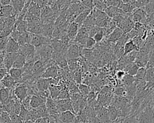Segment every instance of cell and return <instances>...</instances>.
Masks as SVG:
<instances>
[{"mask_svg":"<svg viewBox=\"0 0 154 123\" xmlns=\"http://www.w3.org/2000/svg\"><path fill=\"white\" fill-rule=\"evenodd\" d=\"M28 115V110L25 109L22 105L21 106V109L19 114L18 115L19 116L20 118V119L23 121V122L26 121L27 117Z\"/></svg>","mask_w":154,"mask_h":123,"instance_id":"obj_37","label":"cell"},{"mask_svg":"<svg viewBox=\"0 0 154 123\" xmlns=\"http://www.w3.org/2000/svg\"><path fill=\"white\" fill-rule=\"evenodd\" d=\"M154 66V49L150 50L148 54V63L146 67V68L149 67H153Z\"/></svg>","mask_w":154,"mask_h":123,"instance_id":"obj_35","label":"cell"},{"mask_svg":"<svg viewBox=\"0 0 154 123\" xmlns=\"http://www.w3.org/2000/svg\"><path fill=\"white\" fill-rule=\"evenodd\" d=\"M55 101L56 103L57 109L59 113L64 112L66 111H70L75 114L70 98L56 100Z\"/></svg>","mask_w":154,"mask_h":123,"instance_id":"obj_5","label":"cell"},{"mask_svg":"<svg viewBox=\"0 0 154 123\" xmlns=\"http://www.w3.org/2000/svg\"><path fill=\"white\" fill-rule=\"evenodd\" d=\"M70 94L68 91L67 88L61 89L57 100H62V99H67L70 98Z\"/></svg>","mask_w":154,"mask_h":123,"instance_id":"obj_36","label":"cell"},{"mask_svg":"<svg viewBox=\"0 0 154 123\" xmlns=\"http://www.w3.org/2000/svg\"><path fill=\"white\" fill-rule=\"evenodd\" d=\"M23 123H34V122L32 121H31V120H26Z\"/></svg>","mask_w":154,"mask_h":123,"instance_id":"obj_50","label":"cell"},{"mask_svg":"<svg viewBox=\"0 0 154 123\" xmlns=\"http://www.w3.org/2000/svg\"><path fill=\"white\" fill-rule=\"evenodd\" d=\"M51 40L52 38H47L41 35L31 34L29 44L37 48L44 44H50Z\"/></svg>","mask_w":154,"mask_h":123,"instance_id":"obj_4","label":"cell"},{"mask_svg":"<svg viewBox=\"0 0 154 123\" xmlns=\"http://www.w3.org/2000/svg\"><path fill=\"white\" fill-rule=\"evenodd\" d=\"M80 54L81 49L78 44L73 43L69 45L66 52V58L68 59H76L80 56Z\"/></svg>","mask_w":154,"mask_h":123,"instance_id":"obj_8","label":"cell"},{"mask_svg":"<svg viewBox=\"0 0 154 123\" xmlns=\"http://www.w3.org/2000/svg\"><path fill=\"white\" fill-rule=\"evenodd\" d=\"M8 74V71L5 68H0V81L2 80V79Z\"/></svg>","mask_w":154,"mask_h":123,"instance_id":"obj_46","label":"cell"},{"mask_svg":"<svg viewBox=\"0 0 154 123\" xmlns=\"http://www.w3.org/2000/svg\"><path fill=\"white\" fill-rule=\"evenodd\" d=\"M20 46L17 41L14 40L10 37H8L5 52L10 53H16L19 52Z\"/></svg>","mask_w":154,"mask_h":123,"instance_id":"obj_12","label":"cell"},{"mask_svg":"<svg viewBox=\"0 0 154 123\" xmlns=\"http://www.w3.org/2000/svg\"><path fill=\"white\" fill-rule=\"evenodd\" d=\"M55 122L59 123H75L76 121L75 114L70 111H66L60 113L58 116H55Z\"/></svg>","mask_w":154,"mask_h":123,"instance_id":"obj_6","label":"cell"},{"mask_svg":"<svg viewBox=\"0 0 154 123\" xmlns=\"http://www.w3.org/2000/svg\"><path fill=\"white\" fill-rule=\"evenodd\" d=\"M8 37L0 38V52H5Z\"/></svg>","mask_w":154,"mask_h":123,"instance_id":"obj_39","label":"cell"},{"mask_svg":"<svg viewBox=\"0 0 154 123\" xmlns=\"http://www.w3.org/2000/svg\"><path fill=\"white\" fill-rule=\"evenodd\" d=\"M91 10H92L85 9L81 13H80L76 17H75L74 22L76 23H77L79 26H81L83 24L87 17H88V16L90 14Z\"/></svg>","mask_w":154,"mask_h":123,"instance_id":"obj_21","label":"cell"},{"mask_svg":"<svg viewBox=\"0 0 154 123\" xmlns=\"http://www.w3.org/2000/svg\"><path fill=\"white\" fill-rule=\"evenodd\" d=\"M146 73V68H144V67L139 68L138 70L136 75L134 76V77L136 80H144Z\"/></svg>","mask_w":154,"mask_h":123,"instance_id":"obj_31","label":"cell"},{"mask_svg":"<svg viewBox=\"0 0 154 123\" xmlns=\"http://www.w3.org/2000/svg\"><path fill=\"white\" fill-rule=\"evenodd\" d=\"M11 90L6 88L2 87L0 88V102L2 105L5 104L11 96Z\"/></svg>","mask_w":154,"mask_h":123,"instance_id":"obj_23","label":"cell"},{"mask_svg":"<svg viewBox=\"0 0 154 123\" xmlns=\"http://www.w3.org/2000/svg\"><path fill=\"white\" fill-rule=\"evenodd\" d=\"M49 116L39 118L34 122V123H49Z\"/></svg>","mask_w":154,"mask_h":123,"instance_id":"obj_47","label":"cell"},{"mask_svg":"<svg viewBox=\"0 0 154 123\" xmlns=\"http://www.w3.org/2000/svg\"><path fill=\"white\" fill-rule=\"evenodd\" d=\"M19 55V53H6L5 54L4 61V65L5 68L8 71L11 67L14 62L15 59Z\"/></svg>","mask_w":154,"mask_h":123,"instance_id":"obj_13","label":"cell"},{"mask_svg":"<svg viewBox=\"0 0 154 123\" xmlns=\"http://www.w3.org/2000/svg\"><path fill=\"white\" fill-rule=\"evenodd\" d=\"M11 0H1L0 1L1 6H5V5H11Z\"/></svg>","mask_w":154,"mask_h":123,"instance_id":"obj_49","label":"cell"},{"mask_svg":"<svg viewBox=\"0 0 154 123\" xmlns=\"http://www.w3.org/2000/svg\"><path fill=\"white\" fill-rule=\"evenodd\" d=\"M26 64L25 61V56L23 55L19 54L15 59L11 68H22Z\"/></svg>","mask_w":154,"mask_h":123,"instance_id":"obj_25","label":"cell"},{"mask_svg":"<svg viewBox=\"0 0 154 123\" xmlns=\"http://www.w3.org/2000/svg\"><path fill=\"white\" fill-rule=\"evenodd\" d=\"M96 41L95 40L93 39V37H88V38L87 39V41H86V43H85V47L87 49H91L95 44H96Z\"/></svg>","mask_w":154,"mask_h":123,"instance_id":"obj_42","label":"cell"},{"mask_svg":"<svg viewBox=\"0 0 154 123\" xmlns=\"http://www.w3.org/2000/svg\"><path fill=\"white\" fill-rule=\"evenodd\" d=\"M125 74H126V73H125V71L119 70L117 73V77L119 79H122L124 77V76H125Z\"/></svg>","mask_w":154,"mask_h":123,"instance_id":"obj_48","label":"cell"},{"mask_svg":"<svg viewBox=\"0 0 154 123\" xmlns=\"http://www.w3.org/2000/svg\"><path fill=\"white\" fill-rule=\"evenodd\" d=\"M59 74L58 67L54 61H52L51 64L46 67L40 77L45 79H57Z\"/></svg>","mask_w":154,"mask_h":123,"instance_id":"obj_3","label":"cell"},{"mask_svg":"<svg viewBox=\"0 0 154 123\" xmlns=\"http://www.w3.org/2000/svg\"><path fill=\"white\" fill-rule=\"evenodd\" d=\"M124 55H128L134 51H138L139 49L138 47L135 44V43L133 42L132 40L128 41L124 46Z\"/></svg>","mask_w":154,"mask_h":123,"instance_id":"obj_24","label":"cell"},{"mask_svg":"<svg viewBox=\"0 0 154 123\" xmlns=\"http://www.w3.org/2000/svg\"><path fill=\"white\" fill-rule=\"evenodd\" d=\"M31 95H28L22 102L21 104L27 110H29L31 109V107H30V100H31Z\"/></svg>","mask_w":154,"mask_h":123,"instance_id":"obj_41","label":"cell"},{"mask_svg":"<svg viewBox=\"0 0 154 123\" xmlns=\"http://www.w3.org/2000/svg\"><path fill=\"white\" fill-rule=\"evenodd\" d=\"M42 29H43V22L41 19L40 20L37 22L27 23L26 30L28 32H30L31 34L42 35Z\"/></svg>","mask_w":154,"mask_h":123,"instance_id":"obj_9","label":"cell"},{"mask_svg":"<svg viewBox=\"0 0 154 123\" xmlns=\"http://www.w3.org/2000/svg\"><path fill=\"white\" fill-rule=\"evenodd\" d=\"M106 28H100V30L93 36V39L95 40L96 43H99L103 38L104 35H105Z\"/></svg>","mask_w":154,"mask_h":123,"instance_id":"obj_29","label":"cell"},{"mask_svg":"<svg viewBox=\"0 0 154 123\" xmlns=\"http://www.w3.org/2000/svg\"><path fill=\"white\" fill-rule=\"evenodd\" d=\"M58 80L57 79H45L40 77L37 79L35 82V88L37 91H45L48 89L51 84L58 85Z\"/></svg>","mask_w":154,"mask_h":123,"instance_id":"obj_2","label":"cell"},{"mask_svg":"<svg viewBox=\"0 0 154 123\" xmlns=\"http://www.w3.org/2000/svg\"><path fill=\"white\" fill-rule=\"evenodd\" d=\"M93 7L94 8L99 10L100 11H104L105 10V9L107 8L106 5H105L104 1H93Z\"/></svg>","mask_w":154,"mask_h":123,"instance_id":"obj_32","label":"cell"},{"mask_svg":"<svg viewBox=\"0 0 154 123\" xmlns=\"http://www.w3.org/2000/svg\"><path fill=\"white\" fill-rule=\"evenodd\" d=\"M56 16L51 8L46 5L44 7L41 8V14H40V19L41 20H45L49 18H51L53 16Z\"/></svg>","mask_w":154,"mask_h":123,"instance_id":"obj_19","label":"cell"},{"mask_svg":"<svg viewBox=\"0 0 154 123\" xmlns=\"http://www.w3.org/2000/svg\"><path fill=\"white\" fill-rule=\"evenodd\" d=\"M29 88L25 85H19L14 89L13 94L16 98L22 102L28 95Z\"/></svg>","mask_w":154,"mask_h":123,"instance_id":"obj_7","label":"cell"},{"mask_svg":"<svg viewBox=\"0 0 154 123\" xmlns=\"http://www.w3.org/2000/svg\"><path fill=\"white\" fill-rule=\"evenodd\" d=\"M26 13L29 15L40 18L41 8L35 1H31Z\"/></svg>","mask_w":154,"mask_h":123,"instance_id":"obj_11","label":"cell"},{"mask_svg":"<svg viewBox=\"0 0 154 123\" xmlns=\"http://www.w3.org/2000/svg\"><path fill=\"white\" fill-rule=\"evenodd\" d=\"M46 100L39 97L37 95L33 94L31 97L30 107L31 109H36L42 104H45Z\"/></svg>","mask_w":154,"mask_h":123,"instance_id":"obj_14","label":"cell"},{"mask_svg":"<svg viewBox=\"0 0 154 123\" xmlns=\"http://www.w3.org/2000/svg\"><path fill=\"white\" fill-rule=\"evenodd\" d=\"M122 83L123 84L126 86H129L132 85H133L135 81V79L134 76H130L128 74H126L125 76H124V77L122 79Z\"/></svg>","mask_w":154,"mask_h":123,"instance_id":"obj_28","label":"cell"},{"mask_svg":"<svg viewBox=\"0 0 154 123\" xmlns=\"http://www.w3.org/2000/svg\"><path fill=\"white\" fill-rule=\"evenodd\" d=\"M17 82H18L15 80L8 74H7L1 81V83L3 86V87L6 88L8 89H11V88H13Z\"/></svg>","mask_w":154,"mask_h":123,"instance_id":"obj_16","label":"cell"},{"mask_svg":"<svg viewBox=\"0 0 154 123\" xmlns=\"http://www.w3.org/2000/svg\"><path fill=\"white\" fill-rule=\"evenodd\" d=\"M122 123H138V116L137 115H132L125 118Z\"/></svg>","mask_w":154,"mask_h":123,"instance_id":"obj_34","label":"cell"},{"mask_svg":"<svg viewBox=\"0 0 154 123\" xmlns=\"http://www.w3.org/2000/svg\"><path fill=\"white\" fill-rule=\"evenodd\" d=\"M0 122L1 123H12L9 113L2 111L0 115Z\"/></svg>","mask_w":154,"mask_h":123,"instance_id":"obj_33","label":"cell"},{"mask_svg":"<svg viewBox=\"0 0 154 123\" xmlns=\"http://www.w3.org/2000/svg\"><path fill=\"white\" fill-rule=\"evenodd\" d=\"M79 26L74 21L69 24L67 29V35L70 40V41L74 40L76 38L79 31Z\"/></svg>","mask_w":154,"mask_h":123,"instance_id":"obj_10","label":"cell"},{"mask_svg":"<svg viewBox=\"0 0 154 123\" xmlns=\"http://www.w3.org/2000/svg\"><path fill=\"white\" fill-rule=\"evenodd\" d=\"M26 26H27V23L25 20H23L22 21H21L19 23L14 25V27L16 28L17 31L20 34H22L23 32H25L27 31Z\"/></svg>","mask_w":154,"mask_h":123,"instance_id":"obj_30","label":"cell"},{"mask_svg":"<svg viewBox=\"0 0 154 123\" xmlns=\"http://www.w3.org/2000/svg\"><path fill=\"white\" fill-rule=\"evenodd\" d=\"M78 89L79 92L82 96H85L89 94V88L85 85L79 84L78 86Z\"/></svg>","mask_w":154,"mask_h":123,"instance_id":"obj_38","label":"cell"},{"mask_svg":"<svg viewBox=\"0 0 154 123\" xmlns=\"http://www.w3.org/2000/svg\"><path fill=\"white\" fill-rule=\"evenodd\" d=\"M20 34L17 31V29H16V28L14 26V28H13V31H12V32H11V33L10 37L11 38H12L14 40H15L16 41H17V40H18V38H19V35H20Z\"/></svg>","mask_w":154,"mask_h":123,"instance_id":"obj_44","label":"cell"},{"mask_svg":"<svg viewBox=\"0 0 154 123\" xmlns=\"http://www.w3.org/2000/svg\"><path fill=\"white\" fill-rule=\"evenodd\" d=\"M123 34H124L122 29H120L119 27L117 26L109 34L108 40L109 41L116 42L121 38V37Z\"/></svg>","mask_w":154,"mask_h":123,"instance_id":"obj_15","label":"cell"},{"mask_svg":"<svg viewBox=\"0 0 154 123\" xmlns=\"http://www.w3.org/2000/svg\"><path fill=\"white\" fill-rule=\"evenodd\" d=\"M48 90L51 98L54 100H56L61 90V88L58 85L51 84Z\"/></svg>","mask_w":154,"mask_h":123,"instance_id":"obj_18","label":"cell"},{"mask_svg":"<svg viewBox=\"0 0 154 123\" xmlns=\"http://www.w3.org/2000/svg\"><path fill=\"white\" fill-rule=\"evenodd\" d=\"M81 3L84 5L86 9L93 10V1L91 0H85V1H81Z\"/></svg>","mask_w":154,"mask_h":123,"instance_id":"obj_43","label":"cell"},{"mask_svg":"<svg viewBox=\"0 0 154 123\" xmlns=\"http://www.w3.org/2000/svg\"><path fill=\"white\" fill-rule=\"evenodd\" d=\"M153 67H154V66H153Z\"/></svg>","mask_w":154,"mask_h":123,"instance_id":"obj_52","label":"cell"},{"mask_svg":"<svg viewBox=\"0 0 154 123\" xmlns=\"http://www.w3.org/2000/svg\"><path fill=\"white\" fill-rule=\"evenodd\" d=\"M26 1H17L13 0L11 1V5L13 7V14L15 15H19V14L22 11L25 5Z\"/></svg>","mask_w":154,"mask_h":123,"instance_id":"obj_17","label":"cell"},{"mask_svg":"<svg viewBox=\"0 0 154 123\" xmlns=\"http://www.w3.org/2000/svg\"><path fill=\"white\" fill-rule=\"evenodd\" d=\"M8 74L17 82H19L23 74V69L11 68L8 70Z\"/></svg>","mask_w":154,"mask_h":123,"instance_id":"obj_20","label":"cell"},{"mask_svg":"<svg viewBox=\"0 0 154 123\" xmlns=\"http://www.w3.org/2000/svg\"><path fill=\"white\" fill-rule=\"evenodd\" d=\"M13 14H14L13 9L11 5L0 7V17H1L6 18Z\"/></svg>","mask_w":154,"mask_h":123,"instance_id":"obj_22","label":"cell"},{"mask_svg":"<svg viewBox=\"0 0 154 123\" xmlns=\"http://www.w3.org/2000/svg\"><path fill=\"white\" fill-rule=\"evenodd\" d=\"M138 123H154V104L151 101L138 114Z\"/></svg>","mask_w":154,"mask_h":123,"instance_id":"obj_1","label":"cell"},{"mask_svg":"<svg viewBox=\"0 0 154 123\" xmlns=\"http://www.w3.org/2000/svg\"><path fill=\"white\" fill-rule=\"evenodd\" d=\"M37 111L39 118H44V117H48L49 116V114L48 113V109L45 104H42L36 109H35Z\"/></svg>","mask_w":154,"mask_h":123,"instance_id":"obj_27","label":"cell"},{"mask_svg":"<svg viewBox=\"0 0 154 123\" xmlns=\"http://www.w3.org/2000/svg\"><path fill=\"white\" fill-rule=\"evenodd\" d=\"M73 79L77 83H81V73L79 72V71H75L74 75H73Z\"/></svg>","mask_w":154,"mask_h":123,"instance_id":"obj_45","label":"cell"},{"mask_svg":"<svg viewBox=\"0 0 154 123\" xmlns=\"http://www.w3.org/2000/svg\"><path fill=\"white\" fill-rule=\"evenodd\" d=\"M107 110H108L109 120L111 121H116L119 115L118 110L116 108V107L114 105L109 106V107Z\"/></svg>","mask_w":154,"mask_h":123,"instance_id":"obj_26","label":"cell"},{"mask_svg":"<svg viewBox=\"0 0 154 123\" xmlns=\"http://www.w3.org/2000/svg\"><path fill=\"white\" fill-rule=\"evenodd\" d=\"M0 123H1V122H0Z\"/></svg>","mask_w":154,"mask_h":123,"instance_id":"obj_51","label":"cell"},{"mask_svg":"<svg viewBox=\"0 0 154 123\" xmlns=\"http://www.w3.org/2000/svg\"><path fill=\"white\" fill-rule=\"evenodd\" d=\"M9 115L12 123H23V121L20 119L18 115L14 114L13 113H9Z\"/></svg>","mask_w":154,"mask_h":123,"instance_id":"obj_40","label":"cell"}]
</instances>
